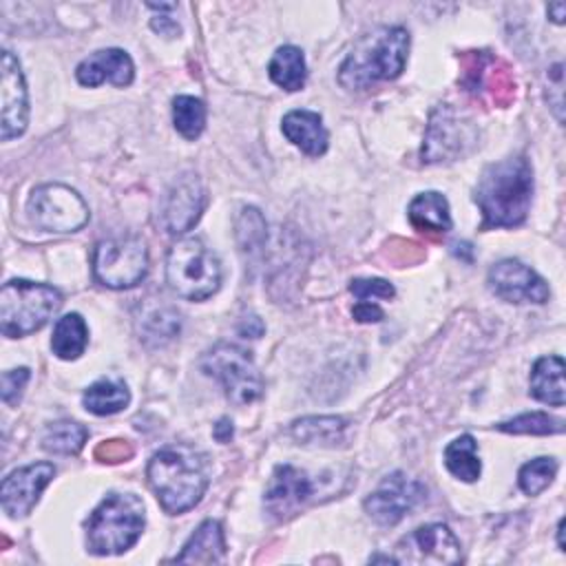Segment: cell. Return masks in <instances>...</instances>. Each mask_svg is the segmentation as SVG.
Listing matches in <instances>:
<instances>
[{"label": "cell", "mask_w": 566, "mask_h": 566, "mask_svg": "<svg viewBox=\"0 0 566 566\" xmlns=\"http://www.w3.org/2000/svg\"><path fill=\"white\" fill-rule=\"evenodd\" d=\"M88 343V329L80 314L71 312L57 318L51 336V349L62 360H75L80 354H84Z\"/></svg>", "instance_id": "d4e9b609"}, {"label": "cell", "mask_w": 566, "mask_h": 566, "mask_svg": "<svg viewBox=\"0 0 566 566\" xmlns=\"http://www.w3.org/2000/svg\"><path fill=\"white\" fill-rule=\"evenodd\" d=\"M268 71H270V77L276 86H281L285 91L303 88L305 75H307L303 51L292 46V44L276 49V53L270 60Z\"/></svg>", "instance_id": "f1b7e54d"}, {"label": "cell", "mask_w": 566, "mask_h": 566, "mask_svg": "<svg viewBox=\"0 0 566 566\" xmlns=\"http://www.w3.org/2000/svg\"><path fill=\"white\" fill-rule=\"evenodd\" d=\"M181 327L179 312L168 303H150L139 316V338L150 347H161L170 343Z\"/></svg>", "instance_id": "603a6c76"}, {"label": "cell", "mask_w": 566, "mask_h": 566, "mask_svg": "<svg viewBox=\"0 0 566 566\" xmlns=\"http://www.w3.org/2000/svg\"><path fill=\"white\" fill-rule=\"evenodd\" d=\"M226 555L223 528L217 520H206L184 544L181 553L172 562L179 564H219Z\"/></svg>", "instance_id": "44dd1931"}, {"label": "cell", "mask_w": 566, "mask_h": 566, "mask_svg": "<svg viewBox=\"0 0 566 566\" xmlns=\"http://www.w3.org/2000/svg\"><path fill=\"white\" fill-rule=\"evenodd\" d=\"M88 438V429L80 422L73 420H57L46 427L42 436V447L49 453H60V455H71L77 453Z\"/></svg>", "instance_id": "f546056e"}, {"label": "cell", "mask_w": 566, "mask_h": 566, "mask_svg": "<svg viewBox=\"0 0 566 566\" xmlns=\"http://www.w3.org/2000/svg\"><path fill=\"white\" fill-rule=\"evenodd\" d=\"M31 221L46 232H75L88 221V206L64 184L38 186L29 197Z\"/></svg>", "instance_id": "30bf717a"}, {"label": "cell", "mask_w": 566, "mask_h": 566, "mask_svg": "<svg viewBox=\"0 0 566 566\" xmlns=\"http://www.w3.org/2000/svg\"><path fill=\"white\" fill-rule=\"evenodd\" d=\"M150 27H153L157 33H161V35H177V33H179V24H177L172 18H168V15H157V18H153V20H150Z\"/></svg>", "instance_id": "f35d334b"}, {"label": "cell", "mask_w": 566, "mask_h": 566, "mask_svg": "<svg viewBox=\"0 0 566 566\" xmlns=\"http://www.w3.org/2000/svg\"><path fill=\"white\" fill-rule=\"evenodd\" d=\"M409 33L402 27H380L358 40L338 69V82L349 91H365L398 77L407 64Z\"/></svg>", "instance_id": "3957f363"}, {"label": "cell", "mask_w": 566, "mask_h": 566, "mask_svg": "<svg viewBox=\"0 0 566 566\" xmlns=\"http://www.w3.org/2000/svg\"><path fill=\"white\" fill-rule=\"evenodd\" d=\"M352 314H354V318L356 321H360V323H378V321H382V310L378 307V305H374V303H369V301H360L354 310H352Z\"/></svg>", "instance_id": "74e56055"}, {"label": "cell", "mask_w": 566, "mask_h": 566, "mask_svg": "<svg viewBox=\"0 0 566 566\" xmlns=\"http://www.w3.org/2000/svg\"><path fill=\"white\" fill-rule=\"evenodd\" d=\"M208 458L188 447L170 444L159 449L146 469L148 484L157 495L161 509L170 515L192 509L208 489Z\"/></svg>", "instance_id": "7a4b0ae2"}, {"label": "cell", "mask_w": 566, "mask_h": 566, "mask_svg": "<svg viewBox=\"0 0 566 566\" xmlns=\"http://www.w3.org/2000/svg\"><path fill=\"white\" fill-rule=\"evenodd\" d=\"M396 564H460L462 548L447 524H424L396 544Z\"/></svg>", "instance_id": "7c38bea8"}, {"label": "cell", "mask_w": 566, "mask_h": 566, "mask_svg": "<svg viewBox=\"0 0 566 566\" xmlns=\"http://www.w3.org/2000/svg\"><path fill=\"white\" fill-rule=\"evenodd\" d=\"M409 221L418 232L440 237L451 230V214H449V203L440 192H420L418 197L411 199L409 203Z\"/></svg>", "instance_id": "7402d4cb"}, {"label": "cell", "mask_w": 566, "mask_h": 566, "mask_svg": "<svg viewBox=\"0 0 566 566\" xmlns=\"http://www.w3.org/2000/svg\"><path fill=\"white\" fill-rule=\"evenodd\" d=\"M281 128H283V135L310 157H318L327 150L329 137H327L321 115L314 111H305V108L290 111L283 117Z\"/></svg>", "instance_id": "ffe728a7"}, {"label": "cell", "mask_w": 566, "mask_h": 566, "mask_svg": "<svg viewBox=\"0 0 566 566\" xmlns=\"http://www.w3.org/2000/svg\"><path fill=\"white\" fill-rule=\"evenodd\" d=\"M546 11H548V15H551L553 22L562 24V22H564V13H566V4H564V2H551Z\"/></svg>", "instance_id": "60d3db41"}, {"label": "cell", "mask_w": 566, "mask_h": 566, "mask_svg": "<svg viewBox=\"0 0 566 566\" xmlns=\"http://www.w3.org/2000/svg\"><path fill=\"white\" fill-rule=\"evenodd\" d=\"M424 495H427V489L418 480L396 471L387 475L378 484V489L367 495L365 511L374 522L382 526H394L411 509H416L424 500Z\"/></svg>", "instance_id": "4fadbf2b"}, {"label": "cell", "mask_w": 566, "mask_h": 566, "mask_svg": "<svg viewBox=\"0 0 566 566\" xmlns=\"http://www.w3.org/2000/svg\"><path fill=\"white\" fill-rule=\"evenodd\" d=\"M345 427L347 422L340 416H307L292 424V436L301 444L334 447L343 440Z\"/></svg>", "instance_id": "484cf974"}, {"label": "cell", "mask_w": 566, "mask_h": 566, "mask_svg": "<svg viewBox=\"0 0 566 566\" xmlns=\"http://www.w3.org/2000/svg\"><path fill=\"white\" fill-rule=\"evenodd\" d=\"M75 77L82 86L88 88L104 82H111L115 86H128L133 82V60L122 49H102L77 64Z\"/></svg>", "instance_id": "d6986e66"}, {"label": "cell", "mask_w": 566, "mask_h": 566, "mask_svg": "<svg viewBox=\"0 0 566 566\" xmlns=\"http://www.w3.org/2000/svg\"><path fill=\"white\" fill-rule=\"evenodd\" d=\"M148 272V252L137 237H111L93 250L95 279L113 290L137 285Z\"/></svg>", "instance_id": "ba28073f"}, {"label": "cell", "mask_w": 566, "mask_h": 566, "mask_svg": "<svg viewBox=\"0 0 566 566\" xmlns=\"http://www.w3.org/2000/svg\"><path fill=\"white\" fill-rule=\"evenodd\" d=\"M489 287L509 303H546L551 290L546 281L517 259H502L489 270Z\"/></svg>", "instance_id": "9a60e30c"}, {"label": "cell", "mask_w": 566, "mask_h": 566, "mask_svg": "<svg viewBox=\"0 0 566 566\" xmlns=\"http://www.w3.org/2000/svg\"><path fill=\"white\" fill-rule=\"evenodd\" d=\"M312 491L314 486L305 471L292 464H279L265 489V511L274 520H287L310 500Z\"/></svg>", "instance_id": "ac0fdd59"}, {"label": "cell", "mask_w": 566, "mask_h": 566, "mask_svg": "<svg viewBox=\"0 0 566 566\" xmlns=\"http://www.w3.org/2000/svg\"><path fill=\"white\" fill-rule=\"evenodd\" d=\"M478 142V130L471 119L458 113L453 106H438L427 124V135L422 144V161L440 164L453 161L467 155Z\"/></svg>", "instance_id": "8fae6325"}, {"label": "cell", "mask_w": 566, "mask_h": 566, "mask_svg": "<svg viewBox=\"0 0 566 566\" xmlns=\"http://www.w3.org/2000/svg\"><path fill=\"white\" fill-rule=\"evenodd\" d=\"M444 467L458 480L475 482L480 478V471H482L475 438L469 436V433H462L455 440H451L444 449Z\"/></svg>", "instance_id": "83f0119b"}, {"label": "cell", "mask_w": 566, "mask_h": 566, "mask_svg": "<svg viewBox=\"0 0 566 566\" xmlns=\"http://www.w3.org/2000/svg\"><path fill=\"white\" fill-rule=\"evenodd\" d=\"M172 124L186 139H197L206 126V106L192 95L172 99Z\"/></svg>", "instance_id": "4dcf8cb0"}, {"label": "cell", "mask_w": 566, "mask_h": 566, "mask_svg": "<svg viewBox=\"0 0 566 566\" xmlns=\"http://www.w3.org/2000/svg\"><path fill=\"white\" fill-rule=\"evenodd\" d=\"M168 285L188 301H206L221 285V263L199 239L177 241L166 256Z\"/></svg>", "instance_id": "8992f818"}, {"label": "cell", "mask_w": 566, "mask_h": 566, "mask_svg": "<svg viewBox=\"0 0 566 566\" xmlns=\"http://www.w3.org/2000/svg\"><path fill=\"white\" fill-rule=\"evenodd\" d=\"M144 502L133 493H111L86 520V544L95 555L128 551L144 531Z\"/></svg>", "instance_id": "277c9868"}, {"label": "cell", "mask_w": 566, "mask_h": 566, "mask_svg": "<svg viewBox=\"0 0 566 566\" xmlns=\"http://www.w3.org/2000/svg\"><path fill=\"white\" fill-rule=\"evenodd\" d=\"M206 208V188L192 172L177 177L159 201V226L168 234L188 232Z\"/></svg>", "instance_id": "5bb4252c"}, {"label": "cell", "mask_w": 566, "mask_h": 566, "mask_svg": "<svg viewBox=\"0 0 566 566\" xmlns=\"http://www.w3.org/2000/svg\"><path fill=\"white\" fill-rule=\"evenodd\" d=\"M62 305V294L53 285L11 279L0 290V329L9 338L40 329Z\"/></svg>", "instance_id": "5b68a950"}, {"label": "cell", "mask_w": 566, "mask_h": 566, "mask_svg": "<svg viewBox=\"0 0 566 566\" xmlns=\"http://www.w3.org/2000/svg\"><path fill=\"white\" fill-rule=\"evenodd\" d=\"M130 455H133V447L128 440H104L95 449V458L102 462H108V464L124 462Z\"/></svg>", "instance_id": "8d00e7d4"}, {"label": "cell", "mask_w": 566, "mask_h": 566, "mask_svg": "<svg viewBox=\"0 0 566 566\" xmlns=\"http://www.w3.org/2000/svg\"><path fill=\"white\" fill-rule=\"evenodd\" d=\"M533 168L524 155L491 164L478 186L475 203L484 217V228L520 226L531 208Z\"/></svg>", "instance_id": "6da1fadb"}, {"label": "cell", "mask_w": 566, "mask_h": 566, "mask_svg": "<svg viewBox=\"0 0 566 566\" xmlns=\"http://www.w3.org/2000/svg\"><path fill=\"white\" fill-rule=\"evenodd\" d=\"M53 475L55 469L49 462L29 464L9 473L0 486V502L4 513H9L11 517L29 515L35 502L40 500L44 486L53 480Z\"/></svg>", "instance_id": "e0dca14e"}, {"label": "cell", "mask_w": 566, "mask_h": 566, "mask_svg": "<svg viewBox=\"0 0 566 566\" xmlns=\"http://www.w3.org/2000/svg\"><path fill=\"white\" fill-rule=\"evenodd\" d=\"M562 533H564V520H559V524H557V546H559V551H564V539H562Z\"/></svg>", "instance_id": "b9f144b4"}, {"label": "cell", "mask_w": 566, "mask_h": 566, "mask_svg": "<svg viewBox=\"0 0 566 566\" xmlns=\"http://www.w3.org/2000/svg\"><path fill=\"white\" fill-rule=\"evenodd\" d=\"M500 431L506 433H531V436H551V433H562L564 422L559 418H553L544 411H531L515 416L511 420H504L497 424Z\"/></svg>", "instance_id": "d6a6232c"}, {"label": "cell", "mask_w": 566, "mask_h": 566, "mask_svg": "<svg viewBox=\"0 0 566 566\" xmlns=\"http://www.w3.org/2000/svg\"><path fill=\"white\" fill-rule=\"evenodd\" d=\"M201 369L206 376L214 378L223 387L228 400L239 407L254 402L263 394V378L250 352L239 345L217 343L203 354Z\"/></svg>", "instance_id": "52a82bcc"}, {"label": "cell", "mask_w": 566, "mask_h": 566, "mask_svg": "<svg viewBox=\"0 0 566 566\" xmlns=\"http://www.w3.org/2000/svg\"><path fill=\"white\" fill-rule=\"evenodd\" d=\"M0 135L2 142H9L24 133L29 119V99L27 84L20 71V62L11 51H2V71H0Z\"/></svg>", "instance_id": "2e32d148"}, {"label": "cell", "mask_w": 566, "mask_h": 566, "mask_svg": "<svg viewBox=\"0 0 566 566\" xmlns=\"http://www.w3.org/2000/svg\"><path fill=\"white\" fill-rule=\"evenodd\" d=\"M555 475H557V462L553 458H535L520 469L517 482L526 495H537L555 480Z\"/></svg>", "instance_id": "836d02e7"}, {"label": "cell", "mask_w": 566, "mask_h": 566, "mask_svg": "<svg viewBox=\"0 0 566 566\" xmlns=\"http://www.w3.org/2000/svg\"><path fill=\"white\" fill-rule=\"evenodd\" d=\"M82 402L95 416H111L130 402V391L122 380L99 378L84 391Z\"/></svg>", "instance_id": "4316f807"}, {"label": "cell", "mask_w": 566, "mask_h": 566, "mask_svg": "<svg viewBox=\"0 0 566 566\" xmlns=\"http://www.w3.org/2000/svg\"><path fill=\"white\" fill-rule=\"evenodd\" d=\"M237 239H239L241 252L248 254V259H254L261 254L268 232H265V219L256 208L241 210L237 219Z\"/></svg>", "instance_id": "1f68e13d"}, {"label": "cell", "mask_w": 566, "mask_h": 566, "mask_svg": "<svg viewBox=\"0 0 566 566\" xmlns=\"http://www.w3.org/2000/svg\"><path fill=\"white\" fill-rule=\"evenodd\" d=\"M232 436V422L228 418H221L217 424H214V438L219 442H228Z\"/></svg>", "instance_id": "ab89813d"}, {"label": "cell", "mask_w": 566, "mask_h": 566, "mask_svg": "<svg viewBox=\"0 0 566 566\" xmlns=\"http://www.w3.org/2000/svg\"><path fill=\"white\" fill-rule=\"evenodd\" d=\"M349 292L358 301H369V298H394L396 290L389 281L385 279H354L349 283Z\"/></svg>", "instance_id": "e575fe53"}, {"label": "cell", "mask_w": 566, "mask_h": 566, "mask_svg": "<svg viewBox=\"0 0 566 566\" xmlns=\"http://www.w3.org/2000/svg\"><path fill=\"white\" fill-rule=\"evenodd\" d=\"M531 394L539 402L564 407V360L559 356H542L531 371Z\"/></svg>", "instance_id": "cb8c5ba5"}, {"label": "cell", "mask_w": 566, "mask_h": 566, "mask_svg": "<svg viewBox=\"0 0 566 566\" xmlns=\"http://www.w3.org/2000/svg\"><path fill=\"white\" fill-rule=\"evenodd\" d=\"M460 86L500 108L515 99L511 66L491 51H464L460 55Z\"/></svg>", "instance_id": "9c48e42d"}, {"label": "cell", "mask_w": 566, "mask_h": 566, "mask_svg": "<svg viewBox=\"0 0 566 566\" xmlns=\"http://www.w3.org/2000/svg\"><path fill=\"white\" fill-rule=\"evenodd\" d=\"M29 369L27 367H18V369H9L2 374V400L7 405H15L29 382Z\"/></svg>", "instance_id": "d590c367"}]
</instances>
